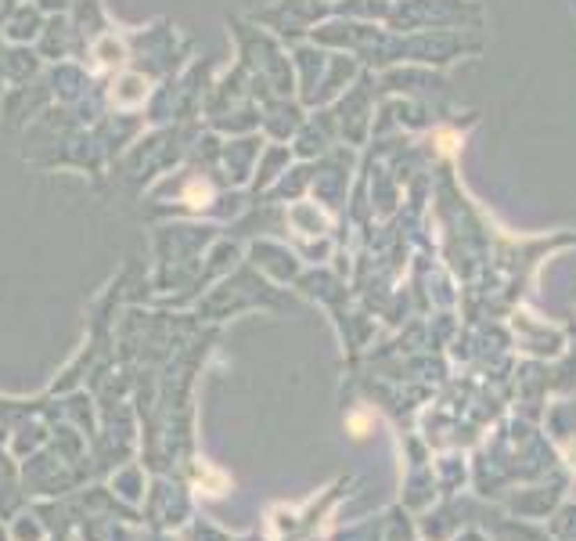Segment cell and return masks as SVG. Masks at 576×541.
Returning <instances> with one entry per match:
<instances>
[{
    "instance_id": "cell-1",
    "label": "cell",
    "mask_w": 576,
    "mask_h": 541,
    "mask_svg": "<svg viewBox=\"0 0 576 541\" xmlns=\"http://www.w3.org/2000/svg\"><path fill=\"white\" fill-rule=\"evenodd\" d=\"M144 94H148V83L141 76H123V83L112 91V101L116 105H141Z\"/></svg>"
},
{
    "instance_id": "cell-2",
    "label": "cell",
    "mask_w": 576,
    "mask_h": 541,
    "mask_svg": "<svg viewBox=\"0 0 576 541\" xmlns=\"http://www.w3.org/2000/svg\"><path fill=\"white\" fill-rule=\"evenodd\" d=\"M94 54H98L101 66H119V61L126 58V47H123V40H116V36H101L94 44Z\"/></svg>"
},
{
    "instance_id": "cell-3",
    "label": "cell",
    "mask_w": 576,
    "mask_h": 541,
    "mask_svg": "<svg viewBox=\"0 0 576 541\" xmlns=\"http://www.w3.org/2000/svg\"><path fill=\"white\" fill-rule=\"evenodd\" d=\"M209 199H212V188H209V184H199V181L187 184V202H191V206H205Z\"/></svg>"
}]
</instances>
